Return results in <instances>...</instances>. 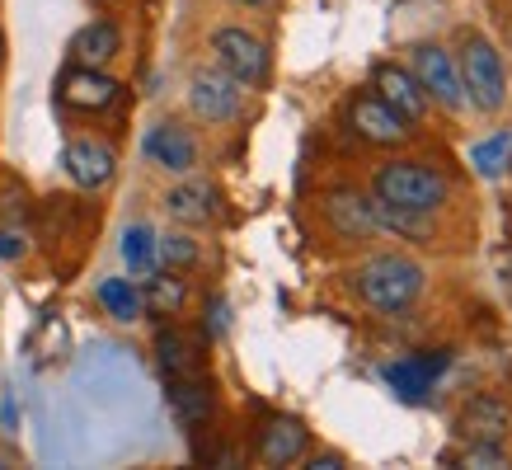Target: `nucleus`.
Listing matches in <instances>:
<instances>
[{"mask_svg": "<svg viewBox=\"0 0 512 470\" xmlns=\"http://www.w3.org/2000/svg\"><path fill=\"white\" fill-rule=\"evenodd\" d=\"M212 52H217L221 71L231 80H240V85H264L268 76V52L264 43L254 38V33L245 29H221L217 38H212Z\"/></svg>", "mask_w": 512, "mask_h": 470, "instance_id": "4", "label": "nucleus"}, {"mask_svg": "<svg viewBox=\"0 0 512 470\" xmlns=\"http://www.w3.org/2000/svg\"><path fill=\"white\" fill-rule=\"evenodd\" d=\"M508 433H512V409L503 395H475L456 414V438L461 442H489V447H498Z\"/></svg>", "mask_w": 512, "mask_h": 470, "instance_id": "5", "label": "nucleus"}, {"mask_svg": "<svg viewBox=\"0 0 512 470\" xmlns=\"http://www.w3.org/2000/svg\"><path fill=\"white\" fill-rule=\"evenodd\" d=\"M508 156H512V132H498V137L480 141V146L470 151V160H475V170L489 174V179H494V174L503 170V160H508Z\"/></svg>", "mask_w": 512, "mask_h": 470, "instance_id": "23", "label": "nucleus"}, {"mask_svg": "<svg viewBox=\"0 0 512 470\" xmlns=\"http://www.w3.org/2000/svg\"><path fill=\"white\" fill-rule=\"evenodd\" d=\"M141 306H151L156 315H174L179 306H184V282L170 278V273H151V282H146V297H141Z\"/></svg>", "mask_w": 512, "mask_h": 470, "instance_id": "22", "label": "nucleus"}, {"mask_svg": "<svg viewBox=\"0 0 512 470\" xmlns=\"http://www.w3.org/2000/svg\"><path fill=\"white\" fill-rule=\"evenodd\" d=\"M0 52H5V43H0Z\"/></svg>", "mask_w": 512, "mask_h": 470, "instance_id": "28", "label": "nucleus"}, {"mask_svg": "<svg viewBox=\"0 0 512 470\" xmlns=\"http://www.w3.org/2000/svg\"><path fill=\"white\" fill-rule=\"evenodd\" d=\"M113 99H118V80H109L99 66H76V71H66L62 76V104L66 109H109Z\"/></svg>", "mask_w": 512, "mask_h": 470, "instance_id": "9", "label": "nucleus"}, {"mask_svg": "<svg viewBox=\"0 0 512 470\" xmlns=\"http://www.w3.org/2000/svg\"><path fill=\"white\" fill-rule=\"evenodd\" d=\"M99 306H104L113 320H137L141 315V292L123 278H104L99 282Z\"/></svg>", "mask_w": 512, "mask_h": 470, "instance_id": "21", "label": "nucleus"}, {"mask_svg": "<svg viewBox=\"0 0 512 470\" xmlns=\"http://www.w3.org/2000/svg\"><path fill=\"white\" fill-rule=\"evenodd\" d=\"M156 353H160V372L165 376H198V367H202L198 344L188 334H174V329H165L156 339Z\"/></svg>", "mask_w": 512, "mask_h": 470, "instance_id": "17", "label": "nucleus"}, {"mask_svg": "<svg viewBox=\"0 0 512 470\" xmlns=\"http://www.w3.org/2000/svg\"><path fill=\"white\" fill-rule=\"evenodd\" d=\"M442 367H447V358H442V353H433V358H409V362L386 367V381L404 395V400H423V395H428V386H433V376L442 372Z\"/></svg>", "mask_w": 512, "mask_h": 470, "instance_id": "15", "label": "nucleus"}, {"mask_svg": "<svg viewBox=\"0 0 512 470\" xmlns=\"http://www.w3.org/2000/svg\"><path fill=\"white\" fill-rule=\"evenodd\" d=\"M123 259H127V268H132L137 278H151V273H156V259H160L156 235L146 231V226H127V235H123Z\"/></svg>", "mask_w": 512, "mask_h": 470, "instance_id": "20", "label": "nucleus"}, {"mask_svg": "<svg viewBox=\"0 0 512 470\" xmlns=\"http://www.w3.org/2000/svg\"><path fill=\"white\" fill-rule=\"evenodd\" d=\"M156 250H160V259H165L170 268H188V264H198V245H193L188 235H165V240H160Z\"/></svg>", "mask_w": 512, "mask_h": 470, "instance_id": "24", "label": "nucleus"}, {"mask_svg": "<svg viewBox=\"0 0 512 470\" xmlns=\"http://www.w3.org/2000/svg\"><path fill=\"white\" fill-rule=\"evenodd\" d=\"M19 254H24V240L10 231H0V259H19Z\"/></svg>", "mask_w": 512, "mask_h": 470, "instance_id": "25", "label": "nucleus"}, {"mask_svg": "<svg viewBox=\"0 0 512 470\" xmlns=\"http://www.w3.org/2000/svg\"><path fill=\"white\" fill-rule=\"evenodd\" d=\"M170 381V409L174 419L184 423V428H198V423L212 419V391H207V381L202 376H165Z\"/></svg>", "mask_w": 512, "mask_h": 470, "instance_id": "12", "label": "nucleus"}, {"mask_svg": "<svg viewBox=\"0 0 512 470\" xmlns=\"http://www.w3.org/2000/svg\"><path fill=\"white\" fill-rule=\"evenodd\" d=\"M118 29L113 24H90V29H80L76 33V43H71V52H76V62L80 66H104L118 57Z\"/></svg>", "mask_w": 512, "mask_h": 470, "instance_id": "18", "label": "nucleus"}, {"mask_svg": "<svg viewBox=\"0 0 512 470\" xmlns=\"http://www.w3.org/2000/svg\"><path fill=\"white\" fill-rule=\"evenodd\" d=\"M414 71H419L423 94H433L437 104H447V109H461V104H466V90H461L456 62H451L442 47H433V43L414 47Z\"/></svg>", "mask_w": 512, "mask_h": 470, "instance_id": "7", "label": "nucleus"}, {"mask_svg": "<svg viewBox=\"0 0 512 470\" xmlns=\"http://www.w3.org/2000/svg\"><path fill=\"white\" fill-rule=\"evenodd\" d=\"M456 76H461V90L470 94V104L484 113H494L503 104V62L498 52L484 43L480 33H470L461 43V57H456Z\"/></svg>", "mask_w": 512, "mask_h": 470, "instance_id": "3", "label": "nucleus"}, {"mask_svg": "<svg viewBox=\"0 0 512 470\" xmlns=\"http://www.w3.org/2000/svg\"><path fill=\"white\" fill-rule=\"evenodd\" d=\"M348 123H353L357 137L376 141V146H395V141L409 137V118L400 109H390L381 94H362L348 104Z\"/></svg>", "mask_w": 512, "mask_h": 470, "instance_id": "6", "label": "nucleus"}, {"mask_svg": "<svg viewBox=\"0 0 512 470\" xmlns=\"http://www.w3.org/2000/svg\"><path fill=\"white\" fill-rule=\"evenodd\" d=\"M188 99H193V109L207 123H231L235 113H240V80H231L226 71H198Z\"/></svg>", "mask_w": 512, "mask_h": 470, "instance_id": "8", "label": "nucleus"}, {"mask_svg": "<svg viewBox=\"0 0 512 470\" xmlns=\"http://www.w3.org/2000/svg\"><path fill=\"white\" fill-rule=\"evenodd\" d=\"M170 217H179V221H212L217 217V193L207 184H184V188H174L170 193Z\"/></svg>", "mask_w": 512, "mask_h": 470, "instance_id": "19", "label": "nucleus"}, {"mask_svg": "<svg viewBox=\"0 0 512 470\" xmlns=\"http://www.w3.org/2000/svg\"><path fill=\"white\" fill-rule=\"evenodd\" d=\"M311 466H315V470H339V466H343V461H339V456H315Z\"/></svg>", "mask_w": 512, "mask_h": 470, "instance_id": "26", "label": "nucleus"}, {"mask_svg": "<svg viewBox=\"0 0 512 470\" xmlns=\"http://www.w3.org/2000/svg\"><path fill=\"white\" fill-rule=\"evenodd\" d=\"M66 170L80 188H99L113 179V151L104 141H71L66 146Z\"/></svg>", "mask_w": 512, "mask_h": 470, "instance_id": "13", "label": "nucleus"}, {"mask_svg": "<svg viewBox=\"0 0 512 470\" xmlns=\"http://www.w3.org/2000/svg\"><path fill=\"white\" fill-rule=\"evenodd\" d=\"M376 90H381V99H386L390 109H400L409 123H419L423 113H428L423 85L409 76V71H400V66H376Z\"/></svg>", "mask_w": 512, "mask_h": 470, "instance_id": "11", "label": "nucleus"}, {"mask_svg": "<svg viewBox=\"0 0 512 470\" xmlns=\"http://www.w3.org/2000/svg\"><path fill=\"white\" fill-rule=\"evenodd\" d=\"M329 221H334L339 235H348V240H362V235L376 231L372 203H362L357 193H334V198H329Z\"/></svg>", "mask_w": 512, "mask_h": 470, "instance_id": "16", "label": "nucleus"}, {"mask_svg": "<svg viewBox=\"0 0 512 470\" xmlns=\"http://www.w3.org/2000/svg\"><path fill=\"white\" fill-rule=\"evenodd\" d=\"M353 287L376 311H404L409 301L419 297L423 268L414 259H400V254H376L353 273Z\"/></svg>", "mask_w": 512, "mask_h": 470, "instance_id": "1", "label": "nucleus"}, {"mask_svg": "<svg viewBox=\"0 0 512 470\" xmlns=\"http://www.w3.org/2000/svg\"><path fill=\"white\" fill-rule=\"evenodd\" d=\"M240 5H264V0H240Z\"/></svg>", "mask_w": 512, "mask_h": 470, "instance_id": "27", "label": "nucleus"}, {"mask_svg": "<svg viewBox=\"0 0 512 470\" xmlns=\"http://www.w3.org/2000/svg\"><path fill=\"white\" fill-rule=\"evenodd\" d=\"M146 156L156 160V165H165V170L184 174L198 165V146H193V137L179 123H160L146 132Z\"/></svg>", "mask_w": 512, "mask_h": 470, "instance_id": "10", "label": "nucleus"}, {"mask_svg": "<svg viewBox=\"0 0 512 470\" xmlns=\"http://www.w3.org/2000/svg\"><path fill=\"white\" fill-rule=\"evenodd\" d=\"M376 198L390 207H404V212H433L447 198V179L419 160H395V165L376 170Z\"/></svg>", "mask_w": 512, "mask_h": 470, "instance_id": "2", "label": "nucleus"}, {"mask_svg": "<svg viewBox=\"0 0 512 470\" xmlns=\"http://www.w3.org/2000/svg\"><path fill=\"white\" fill-rule=\"evenodd\" d=\"M301 452H306V428L296 419H268L264 438H259V456H264L268 466H287Z\"/></svg>", "mask_w": 512, "mask_h": 470, "instance_id": "14", "label": "nucleus"}]
</instances>
